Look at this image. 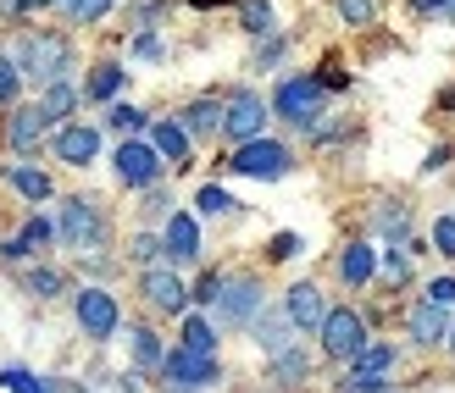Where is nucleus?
Segmentation results:
<instances>
[{
    "instance_id": "obj_1",
    "label": "nucleus",
    "mask_w": 455,
    "mask_h": 393,
    "mask_svg": "<svg viewBox=\"0 0 455 393\" xmlns=\"http://www.w3.org/2000/svg\"><path fill=\"white\" fill-rule=\"evenodd\" d=\"M56 239L73 249V255H95V249L111 244V216H106V205L95 194H67L61 200V216H56Z\"/></svg>"
},
{
    "instance_id": "obj_2",
    "label": "nucleus",
    "mask_w": 455,
    "mask_h": 393,
    "mask_svg": "<svg viewBox=\"0 0 455 393\" xmlns=\"http://www.w3.org/2000/svg\"><path fill=\"white\" fill-rule=\"evenodd\" d=\"M17 73L28 78V83H56L67 78V67H73V44H67V34H51V28H39L17 44Z\"/></svg>"
},
{
    "instance_id": "obj_3",
    "label": "nucleus",
    "mask_w": 455,
    "mask_h": 393,
    "mask_svg": "<svg viewBox=\"0 0 455 393\" xmlns=\"http://www.w3.org/2000/svg\"><path fill=\"white\" fill-rule=\"evenodd\" d=\"M156 372H162V393H200V388H212L222 377V365H217V355L172 350V355H162Z\"/></svg>"
},
{
    "instance_id": "obj_4",
    "label": "nucleus",
    "mask_w": 455,
    "mask_h": 393,
    "mask_svg": "<svg viewBox=\"0 0 455 393\" xmlns=\"http://www.w3.org/2000/svg\"><path fill=\"white\" fill-rule=\"evenodd\" d=\"M323 100H328L323 78L300 73V78H283V83H278V95H272V111H278L283 122H294V128H311L316 117H323Z\"/></svg>"
},
{
    "instance_id": "obj_5",
    "label": "nucleus",
    "mask_w": 455,
    "mask_h": 393,
    "mask_svg": "<svg viewBox=\"0 0 455 393\" xmlns=\"http://www.w3.org/2000/svg\"><path fill=\"white\" fill-rule=\"evenodd\" d=\"M261 277H250V271H239V277H222V288H217V299H212V310H217V321L222 327H250L256 321V310H261Z\"/></svg>"
},
{
    "instance_id": "obj_6",
    "label": "nucleus",
    "mask_w": 455,
    "mask_h": 393,
    "mask_svg": "<svg viewBox=\"0 0 455 393\" xmlns=\"http://www.w3.org/2000/svg\"><path fill=\"white\" fill-rule=\"evenodd\" d=\"M316 338H323V355H328V360H355L361 350H367V321H361L350 305H339V310L323 316Z\"/></svg>"
},
{
    "instance_id": "obj_7",
    "label": "nucleus",
    "mask_w": 455,
    "mask_h": 393,
    "mask_svg": "<svg viewBox=\"0 0 455 393\" xmlns=\"http://www.w3.org/2000/svg\"><path fill=\"white\" fill-rule=\"evenodd\" d=\"M73 316H78V327H84V338H95V343H106L111 333L123 327L117 294H106V288H78V294H73Z\"/></svg>"
},
{
    "instance_id": "obj_8",
    "label": "nucleus",
    "mask_w": 455,
    "mask_h": 393,
    "mask_svg": "<svg viewBox=\"0 0 455 393\" xmlns=\"http://www.w3.org/2000/svg\"><path fill=\"white\" fill-rule=\"evenodd\" d=\"M228 172H239V177H283L289 172V150L272 145V138H244V145H234V155H228Z\"/></svg>"
},
{
    "instance_id": "obj_9",
    "label": "nucleus",
    "mask_w": 455,
    "mask_h": 393,
    "mask_svg": "<svg viewBox=\"0 0 455 393\" xmlns=\"http://www.w3.org/2000/svg\"><path fill=\"white\" fill-rule=\"evenodd\" d=\"M111 167H117V177L128 183V189H150V183L162 177L167 161L156 155V145H145V138H123L117 155H111Z\"/></svg>"
},
{
    "instance_id": "obj_10",
    "label": "nucleus",
    "mask_w": 455,
    "mask_h": 393,
    "mask_svg": "<svg viewBox=\"0 0 455 393\" xmlns=\"http://www.w3.org/2000/svg\"><path fill=\"white\" fill-rule=\"evenodd\" d=\"M140 294H145V305H156L162 316H178V310L189 305V288H184V277H178L172 266H145Z\"/></svg>"
},
{
    "instance_id": "obj_11",
    "label": "nucleus",
    "mask_w": 455,
    "mask_h": 393,
    "mask_svg": "<svg viewBox=\"0 0 455 393\" xmlns=\"http://www.w3.org/2000/svg\"><path fill=\"white\" fill-rule=\"evenodd\" d=\"M261 128H267L261 95H234V100L222 106V133L234 138V145H244V138H261Z\"/></svg>"
},
{
    "instance_id": "obj_12",
    "label": "nucleus",
    "mask_w": 455,
    "mask_h": 393,
    "mask_svg": "<svg viewBox=\"0 0 455 393\" xmlns=\"http://www.w3.org/2000/svg\"><path fill=\"white\" fill-rule=\"evenodd\" d=\"M283 316L294 321V333H316V327H323V316H328L323 288H316V283H294L283 294Z\"/></svg>"
},
{
    "instance_id": "obj_13",
    "label": "nucleus",
    "mask_w": 455,
    "mask_h": 393,
    "mask_svg": "<svg viewBox=\"0 0 455 393\" xmlns=\"http://www.w3.org/2000/svg\"><path fill=\"white\" fill-rule=\"evenodd\" d=\"M162 249H167V261L195 266V261H200V222L184 216V211H172V216H167V233H162Z\"/></svg>"
},
{
    "instance_id": "obj_14",
    "label": "nucleus",
    "mask_w": 455,
    "mask_h": 393,
    "mask_svg": "<svg viewBox=\"0 0 455 393\" xmlns=\"http://www.w3.org/2000/svg\"><path fill=\"white\" fill-rule=\"evenodd\" d=\"M100 155V133L84 128V122H67L56 133V161H67V167H89V161Z\"/></svg>"
},
{
    "instance_id": "obj_15",
    "label": "nucleus",
    "mask_w": 455,
    "mask_h": 393,
    "mask_svg": "<svg viewBox=\"0 0 455 393\" xmlns=\"http://www.w3.org/2000/svg\"><path fill=\"white\" fill-rule=\"evenodd\" d=\"M44 128H51V117H44L39 106H22V111H12V117H6V145L17 155H28L39 138H44Z\"/></svg>"
},
{
    "instance_id": "obj_16",
    "label": "nucleus",
    "mask_w": 455,
    "mask_h": 393,
    "mask_svg": "<svg viewBox=\"0 0 455 393\" xmlns=\"http://www.w3.org/2000/svg\"><path fill=\"white\" fill-rule=\"evenodd\" d=\"M405 333H411V343H422V350H434V343H444L450 338V310H439V305H422L411 310V321H405Z\"/></svg>"
},
{
    "instance_id": "obj_17",
    "label": "nucleus",
    "mask_w": 455,
    "mask_h": 393,
    "mask_svg": "<svg viewBox=\"0 0 455 393\" xmlns=\"http://www.w3.org/2000/svg\"><path fill=\"white\" fill-rule=\"evenodd\" d=\"M250 327H256V343L267 355H283L289 343H294V321L283 316V310H256V321H250Z\"/></svg>"
},
{
    "instance_id": "obj_18",
    "label": "nucleus",
    "mask_w": 455,
    "mask_h": 393,
    "mask_svg": "<svg viewBox=\"0 0 455 393\" xmlns=\"http://www.w3.org/2000/svg\"><path fill=\"white\" fill-rule=\"evenodd\" d=\"M178 128L189 133V145H195V138L206 145V138H217V133H222V106H217V100H195V106H184Z\"/></svg>"
},
{
    "instance_id": "obj_19",
    "label": "nucleus",
    "mask_w": 455,
    "mask_h": 393,
    "mask_svg": "<svg viewBox=\"0 0 455 393\" xmlns=\"http://www.w3.org/2000/svg\"><path fill=\"white\" fill-rule=\"evenodd\" d=\"M51 239H56V222H44V216H28V227H22L17 239H6V244H0V255H6V261H22V255H39V249L51 244Z\"/></svg>"
},
{
    "instance_id": "obj_20",
    "label": "nucleus",
    "mask_w": 455,
    "mask_h": 393,
    "mask_svg": "<svg viewBox=\"0 0 455 393\" xmlns=\"http://www.w3.org/2000/svg\"><path fill=\"white\" fill-rule=\"evenodd\" d=\"M150 145H156V155H162L167 167H189V133L178 128V122H156L150 128Z\"/></svg>"
},
{
    "instance_id": "obj_21",
    "label": "nucleus",
    "mask_w": 455,
    "mask_h": 393,
    "mask_svg": "<svg viewBox=\"0 0 455 393\" xmlns=\"http://www.w3.org/2000/svg\"><path fill=\"white\" fill-rule=\"evenodd\" d=\"M372 271H378V249H372V244H350L345 255H339V277H345L350 288L372 283Z\"/></svg>"
},
{
    "instance_id": "obj_22",
    "label": "nucleus",
    "mask_w": 455,
    "mask_h": 393,
    "mask_svg": "<svg viewBox=\"0 0 455 393\" xmlns=\"http://www.w3.org/2000/svg\"><path fill=\"white\" fill-rule=\"evenodd\" d=\"M39 111H44V117H51V122H67V117H73V111H78V89L67 83V78L44 83V100H39Z\"/></svg>"
},
{
    "instance_id": "obj_23",
    "label": "nucleus",
    "mask_w": 455,
    "mask_h": 393,
    "mask_svg": "<svg viewBox=\"0 0 455 393\" xmlns=\"http://www.w3.org/2000/svg\"><path fill=\"white\" fill-rule=\"evenodd\" d=\"M123 78H128V73H123L117 61H100L95 73H89V83H84V95H89V100H111V95H117V89H123Z\"/></svg>"
},
{
    "instance_id": "obj_24",
    "label": "nucleus",
    "mask_w": 455,
    "mask_h": 393,
    "mask_svg": "<svg viewBox=\"0 0 455 393\" xmlns=\"http://www.w3.org/2000/svg\"><path fill=\"white\" fill-rule=\"evenodd\" d=\"M178 350H195V355H217V327L206 316H189L184 321V338H178Z\"/></svg>"
},
{
    "instance_id": "obj_25",
    "label": "nucleus",
    "mask_w": 455,
    "mask_h": 393,
    "mask_svg": "<svg viewBox=\"0 0 455 393\" xmlns=\"http://www.w3.org/2000/svg\"><path fill=\"white\" fill-rule=\"evenodd\" d=\"M128 343H133V365H140V372H156V365H162V338H156L150 327H133L128 333Z\"/></svg>"
},
{
    "instance_id": "obj_26",
    "label": "nucleus",
    "mask_w": 455,
    "mask_h": 393,
    "mask_svg": "<svg viewBox=\"0 0 455 393\" xmlns=\"http://www.w3.org/2000/svg\"><path fill=\"white\" fill-rule=\"evenodd\" d=\"M12 189H17L22 200H51V177L22 161V167H12Z\"/></svg>"
},
{
    "instance_id": "obj_27",
    "label": "nucleus",
    "mask_w": 455,
    "mask_h": 393,
    "mask_svg": "<svg viewBox=\"0 0 455 393\" xmlns=\"http://www.w3.org/2000/svg\"><path fill=\"white\" fill-rule=\"evenodd\" d=\"M22 288L39 294V299H56V294H67V277L51 266H34V271H22Z\"/></svg>"
},
{
    "instance_id": "obj_28",
    "label": "nucleus",
    "mask_w": 455,
    "mask_h": 393,
    "mask_svg": "<svg viewBox=\"0 0 455 393\" xmlns=\"http://www.w3.org/2000/svg\"><path fill=\"white\" fill-rule=\"evenodd\" d=\"M378 233H383V239H395V244H405V233H411V211L389 200V205L378 211Z\"/></svg>"
},
{
    "instance_id": "obj_29",
    "label": "nucleus",
    "mask_w": 455,
    "mask_h": 393,
    "mask_svg": "<svg viewBox=\"0 0 455 393\" xmlns=\"http://www.w3.org/2000/svg\"><path fill=\"white\" fill-rule=\"evenodd\" d=\"M306 372H311V360L294 350V343L283 355H272V377H278V382H306Z\"/></svg>"
},
{
    "instance_id": "obj_30",
    "label": "nucleus",
    "mask_w": 455,
    "mask_h": 393,
    "mask_svg": "<svg viewBox=\"0 0 455 393\" xmlns=\"http://www.w3.org/2000/svg\"><path fill=\"white\" fill-rule=\"evenodd\" d=\"M56 6L67 12V22H78V28H89V22H100L111 12V0H56Z\"/></svg>"
},
{
    "instance_id": "obj_31",
    "label": "nucleus",
    "mask_w": 455,
    "mask_h": 393,
    "mask_svg": "<svg viewBox=\"0 0 455 393\" xmlns=\"http://www.w3.org/2000/svg\"><path fill=\"white\" fill-rule=\"evenodd\" d=\"M350 365H355V372H389V365H395V350H389V343H367V350H361Z\"/></svg>"
},
{
    "instance_id": "obj_32",
    "label": "nucleus",
    "mask_w": 455,
    "mask_h": 393,
    "mask_svg": "<svg viewBox=\"0 0 455 393\" xmlns=\"http://www.w3.org/2000/svg\"><path fill=\"white\" fill-rule=\"evenodd\" d=\"M239 12H244L250 34H272V6H267V0H239Z\"/></svg>"
},
{
    "instance_id": "obj_33",
    "label": "nucleus",
    "mask_w": 455,
    "mask_h": 393,
    "mask_svg": "<svg viewBox=\"0 0 455 393\" xmlns=\"http://www.w3.org/2000/svg\"><path fill=\"white\" fill-rule=\"evenodd\" d=\"M345 393H389V382H383V372H350L345 382H339Z\"/></svg>"
},
{
    "instance_id": "obj_34",
    "label": "nucleus",
    "mask_w": 455,
    "mask_h": 393,
    "mask_svg": "<svg viewBox=\"0 0 455 393\" xmlns=\"http://www.w3.org/2000/svg\"><path fill=\"white\" fill-rule=\"evenodd\" d=\"M106 122L117 128V133H140V128H145V111H140V106H111Z\"/></svg>"
},
{
    "instance_id": "obj_35",
    "label": "nucleus",
    "mask_w": 455,
    "mask_h": 393,
    "mask_svg": "<svg viewBox=\"0 0 455 393\" xmlns=\"http://www.w3.org/2000/svg\"><path fill=\"white\" fill-rule=\"evenodd\" d=\"M140 211H145L150 222H167V216H172V200H167V189H156V183H150V189H145V205H140Z\"/></svg>"
},
{
    "instance_id": "obj_36",
    "label": "nucleus",
    "mask_w": 455,
    "mask_h": 393,
    "mask_svg": "<svg viewBox=\"0 0 455 393\" xmlns=\"http://www.w3.org/2000/svg\"><path fill=\"white\" fill-rule=\"evenodd\" d=\"M0 388H6V393H34L39 377H34V372H22V365H6V372H0Z\"/></svg>"
},
{
    "instance_id": "obj_37",
    "label": "nucleus",
    "mask_w": 455,
    "mask_h": 393,
    "mask_svg": "<svg viewBox=\"0 0 455 393\" xmlns=\"http://www.w3.org/2000/svg\"><path fill=\"white\" fill-rule=\"evenodd\" d=\"M195 205H200V216H222V211H234V200H228L217 183H212V189H200V200H195Z\"/></svg>"
},
{
    "instance_id": "obj_38",
    "label": "nucleus",
    "mask_w": 455,
    "mask_h": 393,
    "mask_svg": "<svg viewBox=\"0 0 455 393\" xmlns=\"http://www.w3.org/2000/svg\"><path fill=\"white\" fill-rule=\"evenodd\" d=\"M128 255L140 261V266H156V255H167V249H162V239H150V233H140V239L128 244Z\"/></svg>"
},
{
    "instance_id": "obj_39",
    "label": "nucleus",
    "mask_w": 455,
    "mask_h": 393,
    "mask_svg": "<svg viewBox=\"0 0 455 393\" xmlns=\"http://www.w3.org/2000/svg\"><path fill=\"white\" fill-rule=\"evenodd\" d=\"M17 89H22V73H17V61L12 56H0V100H17Z\"/></svg>"
},
{
    "instance_id": "obj_40",
    "label": "nucleus",
    "mask_w": 455,
    "mask_h": 393,
    "mask_svg": "<svg viewBox=\"0 0 455 393\" xmlns=\"http://www.w3.org/2000/svg\"><path fill=\"white\" fill-rule=\"evenodd\" d=\"M427 305L455 310V277H434V283H427Z\"/></svg>"
},
{
    "instance_id": "obj_41",
    "label": "nucleus",
    "mask_w": 455,
    "mask_h": 393,
    "mask_svg": "<svg viewBox=\"0 0 455 393\" xmlns=\"http://www.w3.org/2000/svg\"><path fill=\"white\" fill-rule=\"evenodd\" d=\"M434 249H439L444 261H455V216H439L434 222Z\"/></svg>"
},
{
    "instance_id": "obj_42",
    "label": "nucleus",
    "mask_w": 455,
    "mask_h": 393,
    "mask_svg": "<svg viewBox=\"0 0 455 393\" xmlns=\"http://www.w3.org/2000/svg\"><path fill=\"white\" fill-rule=\"evenodd\" d=\"M339 17H345L350 28H367V22H372V0H339Z\"/></svg>"
},
{
    "instance_id": "obj_43",
    "label": "nucleus",
    "mask_w": 455,
    "mask_h": 393,
    "mask_svg": "<svg viewBox=\"0 0 455 393\" xmlns=\"http://www.w3.org/2000/svg\"><path fill=\"white\" fill-rule=\"evenodd\" d=\"M267 255H272V261H294V255H300V233H272Z\"/></svg>"
},
{
    "instance_id": "obj_44",
    "label": "nucleus",
    "mask_w": 455,
    "mask_h": 393,
    "mask_svg": "<svg viewBox=\"0 0 455 393\" xmlns=\"http://www.w3.org/2000/svg\"><path fill=\"white\" fill-rule=\"evenodd\" d=\"M217 288H222V271H200V283L189 288V299H200V305H212V299H217Z\"/></svg>"
},
{
    "instance_id": "obj_45",
    "label": "nucleus",
    "mask_w": 455,
    "mask_h": 393,
    "mask_svg": "<svg viewBox=\"0 0 455 393\" xmlns=\"http://www.w3.org/2000/svg\"><path fill=\"white\" fill-rule=\"evenodd\" d=\"M383 277H389V283L400 288V283H405V277H411V261H405V255H400V249H389V255H383Z\"/></svg>"
},
{
    "instance_id": "obj_46",
    "label": "nucleus",
    "mask_w": 455,
    "mask_h": 393,
    "mask_svg": "<svg viewBox=\"0 0 455 393\" xmlns=\"http://www.w3.org/2000/svg\"><path fill=\"white\" fill-rule=\"evenodd\" d=\"M34 393H89V388H84V382H61V377H39Z\"/></svg>"
},
{
    "instance_id": "obj_47",
    "label": "nucleus",
    "mask_w": 455,
    "mask_h": 393,
    "mask_svg": "<svg viewBox=\"0 0 455 393\" xmlns=\"http://www.w3.org/2000/svg\"><path fill=\"white\" fill-rule=\"evenodd\" d=\"M133 51H140V56H162V39H156V34H140V44H133Z\"/></svg>"
},
{
    "instance_id": "obj_48",
    "label": "nucleus",
    "mask_w": 455,
    "mask_h": 393,
    "mask_svg": "<svg viewBox=\"0 0 455 393\" xmlns=\"http://www.w3.org/2000/svg\"><path fill=\"white\" fill-rule=\"evenodd\" d=\"M444 161H450V145H439L434 155H427V161H422V172H439V167H444Z\"/></svg>"
},
{
    "instance_id": "obj_49",
    "label": "nucleus",
    "mask_w": 455,
    "mask_h": 393,
    "mask_svg": "<svg viewBox=\"0 0 455 393\" xmlns=\"http://www.w3.org/2000/svg\"><path fill=\"white\" fill-rule=\"evenodd\" d=\"M450 0H411V12H444Z\"/></svg>"
},
{
    "instance_id": "obj_50",
    "label": "nucleus",
    "mask_w": 455,
    "mask_h": 393,
    "mask_svg": "<svg viewBox=\"0 0 455 393\" xmlns=\"http://www.w3.org/2000/svg\"><path fill=\"white\" fill-rule=\"evenodd\" d=\"M0 17H6V22H17V17H22V6H17V0H0Z\"/></svg>"
},
{
    "instance_id": "obj_51",
    "label": "nucleus",
    "mask_w": 455,
    "mask_h": 393,
    "mask_svg": "<svg viewBox=\"0 0 455 393\" xmlns=\"http://www.w3.org/2000/svg\"><path fill=\"white\" fill-rule=\"evenodd\" d=\"M189 6H200V12H212V6H239V0H189Z\"/></svg>"
},
{
    "instance_id": "obj_52",
    "label": "nucleus",
    "mask_w": 455,
    "mask_h": 393,
    "mask_svg": "<svg viewBox=\"0 0 455 393\" xmlns=\"http://www.w3.org/2000/svg\"><path fill=\"white\" fill-rule=\"evenodd\" d=\"M22 12H39V6H56V0H17Z\"/></svg>"
},
{
    "instance_id": "obj_53",
    "label": "nucleus",
    "mask_w": 455,
    "mask_h": 393,
    "mask_svg": "<svg viewBox=\"0 0 455 393\" xmlns=\"http://www.w3.org/2000/svg\"><path fill=\"white\" fill-rule=\"evenodd\" d=\"M444 343H450V355H455V327H450V338H444Z\"/></svg>"
},
{
    "instance_id": "obj_54",
    "label": "nucleus",
    "mask_w": 455,
    "mask_h": 393,
    "mask_svg": "<svg viewBox=\"0 0 455 393\" xmlns=\"http://www.w3.org/2000/svg\"><path fill=\"white\" fill-rule=\"evenodd\" d=\"M450 12H455V0H450Z\"/></svg>"
}]
</instances>
